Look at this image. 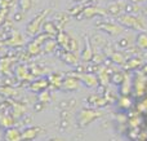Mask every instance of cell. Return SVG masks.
<instances>
[{
    "instance_id": "6da1fadb",
    "label": "cell",
    "mask_w": 147,
    "mask_h": 141,
    "mask_svg": "<svg viewBox=\"0 0 147 141\" xmlns=\"http://www.w3.org/2000/svg\"><path fill=\"white\" fill-rule=\"evenodd\" d=\"M21 137H22L21 132L16 128L8 129L5 134V141H21Z\"/></svg>"
},
{
    "instance_id": "7a4b0ae2",
    "label": "cell",
    "mask_w": 147,
    "mask_h": 141,
    "mask_svg": "<svg viewBox=\"0 0 147 141\" xmlns=\"http://www.w3.org/2000/svg\"><path fill=\"white\" fill-rule=\"evenodd\" d=\"M121 22H124L127 26L133 28H141L140 27V22L141 20L140 18H136V17H130V16H125V17L121 18Z\"/></svg>"
},
{
    "instance_id": "3957f363",
    "label": "cell",
    "mask_w": 147,
    "mask_h": 141,
    "mask_svg": "<svg viewBox=\"0 0 147 141\" xmlns=\"http://www.w3.org/2000/svg\"><path fill=\"white\" fill-rule=\"evenodd\" d=\"M36 131H39V128H30L27 131H25V134H22L23 140H32L34 137H36Z\"/></svg>"
},
{
    "instance_id": "277c9868",
    "label": "cell",
    "mask_w": 147,
    "mask_h": 141,
    "mask_svg": "<svg viewBox=\"0 0 147 141\" xmlns=\"http://www.w3.org/2000/svg\"><path fill=\"white\" fill-rule=\"evenodd\" d=\"M137 43H138V45L142 47V48H147V34L141 33L137 38Z\"/></svg>"
}]
</instances>
